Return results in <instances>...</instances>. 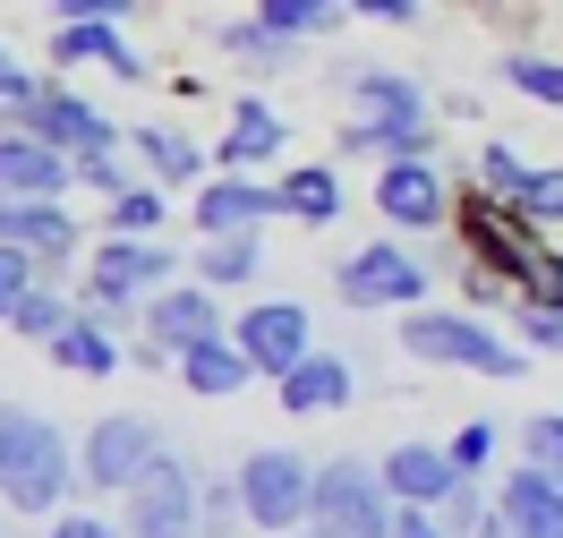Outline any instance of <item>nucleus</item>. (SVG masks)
<instances>
[{"instance_id":"obj_44","label":"nucleus","mask_w":563,"mask_h":538,"mask_svg":"<svg viewBox=\"0 0 563 538\" xmlns=\"http://www.w3.org/2000/svg\"><path fill=\"white\" fill-rule=\"evenodd\" d=\"M52 9H60V18H120V26L137 18V0H52Z\"/></svg>"},{"instance_id":"obj_12","label":"nucleus","mask_w":563,"mask_h":538,"mask_svg":"<svg viewBox=\"0 0 563 538\" xmlns=\"http://www.w3.org/2000/svg\"><path fill=\"white\" fill-rule=\"evenodd\" d=\"M52 69H60V77H69V69H111L120 86H145L154 61L120 35V18H60V26H52Z\"/></svg>"},{"instance_id":"obj_7","label":"nucleus","mask_w":563,"mask_h":538,"mask_svg":"<svg viewBox=\"0 0 563 538\" xmlns=\"http://www.w3.org/2000/svg\"><path fill=\"white\" fill-rule=\"evenodd\" d=\"M427 274L419 256L401 249V240H367L333 265V290H342V308H427Z\"/></svg>"},{"instance_id":"obj_16","label":"nucleus","mask_w":563,"mask_h":538,"mask_svg":"<svg viewBox=\"0 0 563 538\" xmlns=\"http://www.w3.org/2000/svg\"><path fill=\"white\" fill-rule=\"evenodd\" d=\"M206 333H222V299H213V283H163L154 299H145V342H163L172 367H179V351L206 342Z\"/></svg>"},{"instance_id":"obj_29","label":"nucleus","mask_w":563,"mask_h":538,"mask_svg":"<svg viewBox=\"0 0 563 538\" xmlns=\"http://www.w3.org/2000/svg\"><path fill=\"white\" fill-rule=\"evenodd\" d=\"M504 86L521 95V103H547V111H563V61H547V52H504Z\"/></svg>"},{"instance_id":"obj_36","label":"nucleus","mask_w":563,"mask_h":538,"mask_svg":"<svg viewBox=\"0 0 563 538\" xmlns=\"http://www.w3.org/2000/svg\"><path fill=\"white\" fill-rule=\"evenodd\" d=\"M43 86H52V77H35L26 61H18V52H9V43H0V120H18V111L43 95Z\"/></svg>"},{"instance_id":"obj_23","label":"nucleus","mask_w":563,"mask_h":538,"mask_svg":"<svg viewBox=\"0 0 563 538\" xmlns=\"http://www.w3.org/2000/svg\"><path fill=\"white\" fill-rule=\"evenodd\" d=\"M495 513L521 538H563V479H547L538 462H521L504 487H495Z\"/></svg>"},{"instance_id":"obj_21","label":"nucleus","mask_w":563,"mask_h":538,"mask_svg":"<svg viewBox=\"0 0 563 538\" xmlns=\"http://www.w3.org/2000/svg\"><path fill=\"white\" fill-rule=\"evenodd\" d=\"M43 359H52L60 376H86V385H103V376H120V367H129V342H120L103 317H86V308H77V317L60 325L52 342H43Z\"/></svg>"},{"instance_id":"obj_46","label":"nucleus","mask_w":563,"mask_h":538,"mask_svg":"<svg viewBox=\"0 0 563 538\" xmlns=\"http://www.w3.org/2000/svg\"><path fill=\"white\" fill-rule=\"evenodd\" d=\"M9 317H18V290H0V325H9Z\"/></svg>"},{"instance_id":"obj_5","label":"nucleus","mask_w":563,"mask_h":538,"mask_svg":"<svg viewBox=\"0 0 563 538\" xmlns=\"http://www.w3.org/2000/svg\"><path fill=\"white\" fill-rule=\"evenodd\" d=\"M240 504L265 538L308 530V504H317V462H299L290 444H256L240 462Z\"/></svg>"},{"instance_id":"obj_34","label":"nucleus","mask_w":563,"mask_h":538,"mask_svg":"<svg viewBox=\"0 0 563 538\" xmlns=\"http://www.w3.org/2000/svg\"><path fill=\"white\" fill-rule=\"evenodd\" d=\"M512 206H521L538 231H563V163H538V172H529V188L512 197Z\"/></svg>"},{"instance_id":"obj_1","label":"nucleus","mask_w":563,"mask_h":538,"mask_svg":"<svg viewBox=\"0 0 563 538\" xmlns=\"http://www.w3.org/2000/svg\"><path fill=\"white\" fill-rule=\"evenodd\" d=\"M342 95H351V120H342V154L358 163H401V154H435V103L410 69H385V61H351Z\"/></svg>"},{"instance_id":"obj_2","label":"nucleus","mask_w":563,"mask_h":538,"mask_svg":"<svg viewBox=\"0 0 563 538\" xmlns=\"http://www.w3.org/2000/svg\"><path fill=\"white\" fill-rule=\"evenodd\" d=\"M69 479H77L69 436L52 428L43 410H26V402H0V504L52 521L60 496H69Z\"/></svg>"},{"instance_id":"obj_42","label":"nucleus","mask_w":563,"mask_h":538,"mask_svg":"<svg viewBox=\"0 0 563 538\" xmlns=\"http://www.w3.org/2000/svg\"><path fill=\"white\" fill-rule=\"evenodd\" d=\"M385 538H453V530H444V513H435V504H401Z\"/></svg>"},{"instance_id":"obj_6","label":"nucleus","mask_w":563,"mask_h":538,"mask_svg":"<svg viewBox=\"0 0 563 538\" xmlns=\"http://www.w3.org/2000/svg\"><path fill=\"white\" fill-rule=\"evenodd\" d=\"M120 504H129V521H120L129 538H206V479L179 453H154Z\"/></svg>"},{"instance_id":"obj_30","label":"nucleus","mask_w":563,"mask_h":538,"mask_svg":"<svg viewBox=\"0 0 563 538\" xmlns=\"http://www.w3.org/2000/svg\"><path fill=\"white\" fill-rule=\"evenodd\" d=\"M256 18H265V26H282V35H333V26H342V18H351V0H256Z\"/></svg>"},{"instance_id":"obj_39","label":"nucleus","mask_w":563,"mask_h":538,"mask_svg":"<svg viewBox=\"0 0 563 538\" xmlns=\"http://www.w3.org/2000/svg\"><path fill=\"white\" fill-rule=\"evenodd\" d=\"M435 513H444V530H453V538H478V521H487L495 504H478V479H461V487L435 504Z\"/></svg>"},{"instance_id":"obj_25","label":"nucleus","mask_w":563,"mask_h":538,"mask_svg":"<svg viewBox=\"0 0 563 538\" xmlns=\"http://www.w3.org/2000/svg\"><path fill=\"white\" fill-rule=\"evenodd\" d=\"M129 145H137L145 179H163V188H197L206 179V145L188 138V129H172V120H145Z\"/></svg>"},{"instance_id":"obj_27","label":"nucleus","mask_w":563,"mask_h":538,"mask_svg":"<svg viewBox=\"0 0 563 538\" xmlns=\"http://www.w3.org/2000/svg\"><path fill=\"white\" fill-rule=\"evenodd\" d=\"M256 274H265V231H222V240L197 249V283H213V290H240Z\"/></svg>"},{"instance_id":"obj_18","label":"nucleus","mask_w":563,"mask_h":538,"mask_svg":"<svg viewBox=\"0 0 563 538\" xmlns=\"http://www.w3.org/2000/svg\"><path fill=\"white\" fill-rule=\"evenodd\" d=\"M282 145H290V120L265 95H240L231 120H222V145H213V172H265Z\"/></svg>"},{"instance_id":"obj_31","label":"nucleus","mask_w":563,"mask_h":538,"mask_svg":"<svg viewBox=\"0 0 563 538\" xmlns=\"http://www.w3.org/2000/svg\"><path fill=\"white\" fill-rule=\"evenodd\" d=\"M69 317H77V299H69V290H60V283H35L26 299H18L9 333H26V342H52V333H60Z\"/></svg>"},{"instance_id":"obj_20","label":"nucleus","mask_w":563,"mask_h":538,"mask_svg":"<svg viewBox=\"0 0 563 538\" xmlns=\"http://www.w3.org/2000/svg\"><path fill=\"white\" fill-rule=\"evenodd\" d=\"M376 470H385L393 504H444L461 479H470V470L453 462V444H419V436H410V444H393Z\"/></svg>"},{"instance_id":"obj_24","label":"nucleus","mask_w":563,"mask_h":538,"mask_svg":"<svg viewBox=\"0 0 563 538\" xmlns=\"http://www.w3.org/2000/svg\"><path fill=\"white\" fill-rule=\"evenodd\" d=\"M213 52H231L247 77H282L299 61V35H282V26H265V18L247 9V18H222V26H213Z\"/></svg>"},{"instance_id":"obj_19","label":"nucleus","mask_w":563,"mask_h":538,"mask_svg":"<svg viewBox=\"0 0 563 538\" xmlns=\"http://www.w3.org/2000/svg\"><path fill=\"white\" fill-rule=\"evenodd\" d=\"M274 394H282V410H290V419H333V410H351L358 367H351L342 351H308V359H299V367L274 385Z\"/></svg>"},{"instance_id":"obj_15","label":"nucleus","mask_w":563,"mask_h":538,"mask_svg":"<svg viewBox=\"0 0 563 538\" xmlns=\"http://www.w3.org/2000/svg\"><path fill=\"white\" fill-rule=\"evenodd\" d=\"M282 215V188L256 172H206L197 179V231L222 240V231H265Z\"/></svg>"},{"instance_id":"obj_17","label":"nucleus","mask_w":563,"mask_h":538,"mask_svg":"<svg viewBox=\"0 0 563 538\" xmlns=\"http://www.w3.org/2000/svg\"><path fill=\"white\" fill-rule=\"evenodd\" d=\"M77 154L43 145L35 129H0V197H69Z\"/></svg>"},{"instance_id":"obj_41","label":"nucleus","mask_w":563,"mask_h":538,"mask_svg":"<svg viewBox=\"0 0 563 538\" xmlns=\"http://www.w3.org/2000/svg\"><path fill=\"white\" fill-rule=\"evenodd\" d=\"M435 0H351V18H376V26H419Z\"/></svg>"},{"instance_id":"obj_26","label":"nucleus","mask_w":563,"mask_h":538,"mask_svg":"<svg viewBox=\"0 0 563 538\" xmlns=\"http://www.w3.org/2000/svg\"><path fill=\"white\" fill-rule=\"evenodd\" d=\"M274 188H282V222H308V231L342 222V172L333 163H290Z\"/></svg>"},{"instance_id":"obj_47","label":"nucleus","mask_w":563,"mask_h":538,"mask_svg":"<svg viewBox=\"0 0 563 538\" xmlns=\"http://www.w3.org/2000/svg\"><path fill=\"white\" fill-rule=\"evenodd\" d=\"M290 538H324V530H290Z\"/></svg>"},{"instance_id":"obj_11","label":"nucleus","mask_w":563,"mask_h":538,"mask_svg":"<svg viewBox=\"0 0 563 538\" xmlns=\"http://www.w3.org/2000/svg\"><path fill=\"white\" fill-rule=\"evenodd\" d=\"M172 265L179 256L163 249V240H111L103 231V249H95V265H86V290H95V299H120V308L145 325V299L172 283Z\"/></svg>"},{"instance_id":"obj_35","label":"nucleus","mask_w":563,"mask_h":538,"mask_svg":"<svg viewBox=\"0 0 563 538\" xmlns=\"http://www.w3.org/2000/svg\"><path fill=\"white\" fill-rule=\"evenodd\" d=\"M521 462H538L547 479H563V410H529L521 419Z\"/></svg>"},{"instance_id":"obj_8","label":"nucleus","mask_w":563,"mask_h":538,"mask_svg":"<svg viewBox=\"0 0 563 538\" xmlns=\"http://www.w3.org/2000/svg\"><path fill=\"white\" fill-rule=\"evenodd\" d=\"M154 453H163L154 419H137V410H103V419L86 428V444H77V479H86L95 496H129Z\"/></svg>"},{"instance_id":"obj_45","label":"nucleus","mask_w":563,"mask_h":538,"mask_svg":"<svg viewBox=\"0 0 563 538\" xmlns=\"http://www.w3.org/2000/svg\"><path fill=\"white\" fill-rule=\"evenodd\" d=\"M478 538H521V530H512L504 513H487V521H478Z\"/></svg>"},{"instance_id":"obj_3","label":"nucleus","mask_w":563,"mask_h":538,"mask_svg":"<svg viewBox=\"0 0 563 538\" xmlns=\"http://www.w3.org/2000/svg\"><path fill=\"white\" fill-rule=\"evenodd\" d=\"M401 351L427 359V367H470V376H495V385L529 376V359H538V351L495 342V325L478 317V308H401Z\"/></svg>"},{"instance_id":"obj_37","label":"nucleus","mask_w":563,"mask_h":538,"mask_svg":"<svg viewBox=\"0 0 563 538\" xmlns=\"http://www.w3.org/2000/svg\"><path fill=\"white\" fill-rule=\"evenodd\" d=\"M495 444H504V428H495V419H461V428H453V462L478 479V470L495 462Z\"/></svg>"},{"instance_id":"obj_28","label":"nucleus","mask_w":563,"mask_h":538,"mask_svg":"<svg viewBox=\"0 0 563 538\" xmlns=\"http://www.w3.org/2000/svg\"><path fill=\"white\" fill-rule=\"evenodd\" d=\"M163 222H172V206H163V179H129V188L111 197L103 231H111V240H163Z\"/></svg>"},{"instance_id":"obj_9","label":"nucleus","mask_w":563,"mask_h":538,"mask_svg":"<svg viewBox=\"0 0 563 538\" xmlns=\"http://www.w3.org/2000/svg\"><path fill=\"white\" fill-rule=\"evenodd\" d=\"M0 129H35V138L60 145V154H111V145H129V138H120V120H111L103 103H86L69 77H52L35 103L18 111V120H0Z\"/></svg>"},{"instance_id":"obj_10","label":"nucleus","mask_w":563,"mask_h":538,"mask_svg":"<svg viewBox=\"0 0 563 538\" xmlns=\"http://www.w3.org/2000/svg\"><path fill=\"white\" fill-rule=\"evenodd\" d=\"M453 179H444V163L435 154H401V163H385L376 172V215L393 222V231H453Z\"/></svg>"},{"instance_id":"obj_38","label":"nucleus","mask_w":563,"mask_h":538,"mask_svg":"<svg viewBox=\"0 0 563 538\" xmlns=\"http://www.w3.org/2000/svg\"><path fill=\"white\" fill-rule=\"evenodd\" d=\"M77 188L120 197V188H129V154H120V145H111V154H77Z\"/></svg>"},{"instance_id":"obj_22","label":"nucleus","mask_w":563,"mask_h":538,"mask_svg":"<svg viewBox=\"0 0 563 538\" xmlns=\"http://www.w3.org/2000/svg\"><path fill=\"white\" fill-rule=\"evenodd\" d=\"M172 376L188 385V394L222 402V394H247V385H256V359H247L240 342H231V325H222V333H206V342H188V351H179Z\"/></svg>"},{"instance_id":"obj_32","label":"nucleus","mask_w":563,"mask_h":538,"mask_svg":"<svg viewBox=\"0 0 563 538\" xmlns=\"http://www.w3.org/2000/svg\"><path fill=\"white\" fill-rule=\"evenodd\" d=\"M529 172H538V163H521V145H512V138H487V145H478V188H495V197H521Z\"/></svg>"},{"instance_id":"obj_14","label":"nucleus","mask_w":563,"mask_h":538,"mask_svg":"<svg viewBox=\"0 0 563 538\" xmlns=\"http://www.w3.org/2000/svg\"><path fill=\"white\" fill-rule=\"evenodd\" d=\"M0 240L26 249V256H43V274H60V265L86 249L69 197H0Z\"/></svg>"},{"instance_id":"obj_13","label":"nucleus","mask_w":563,"mask_h":538,"mask_svg":"<svg viewBox=\"0 0 563 538\" xmlns=\"http://www.w3.org/2000/svg\"><path fill=\"white\" fill-rule=\"evenodd\" d=\"M231 342H240L247 359H256V376H290V367H299V359L317 351V342H308V308H299V299H256V308H240V317H231Z\"/></svg>"},{"instance_id":"obj_33","label":"nucleus","mask_w":563,"mask_h":538,"mask_svg":"<svg viewBox=\"0 0 563 538\" xmlns=\"http://www.w3.org/2000/svg\"><path fill=\"white\" fill-rule=\"evenodd\" d=\"M512 342L563 359V308H547V299H512Z\"/></svg>"},{"instance_id":"obj_40","label":"nucleus","mask_w":563,"mask_h":538,"mask_svg":"<svg viewBox=\"0 0 563 538\" xmlns=\"http://www.w3.org/2000/svg\"><path fill=\"white\" fill-rule=\"evenodd\" d=\"M231 521H247V504H240V470H231V479H206V538H222Z\"/></svg>"},{"instance_id":"obj_43","label":"nucleus","mask_w":563,"mask_h":538,"mask_svg":"<svg viewBox=\"0 0 563 538\" xmlns=\"http://www.w3.org/2000/svg\"><path fill=\"white\" fill-rule=\"evenodd\" d=\"M43 538H129V530H111L103 513H52V530Z\"/></svg>"},{"instance_id":"obj_4","label":"nucleus","mask_w":563,"mask_h":538,"mask_svg":"<svg viewBox=\"0 0 563 538\" xmlns=\"http://www.w3.org/2000/svg\"><path fill=\"white\" fill-rule=\"evenodd\" d=\"M393 487L376 462H358V453H333V462H317V504H308V530L324 538H385L393 530Z\"/></svg>"}]
</instances>
